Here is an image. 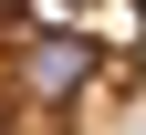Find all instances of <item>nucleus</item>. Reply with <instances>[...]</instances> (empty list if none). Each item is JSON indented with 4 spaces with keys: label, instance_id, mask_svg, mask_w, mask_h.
Here are the masks:
<instances>
[{
    "label": "nucleus",
    "instance_id": "nucleus-1",
    "mask_svg": "<svg viewBox=\"0 0 146 135\" xmlns=\"http://www.w3.org/2000/svg\"><path fill=\"white\" fill-rule=\"evenodd\" d=\"M94 83V42H73V31H42V42H21L11 52V94H21V104H73V94Z\"/></svg>",
    "mask_w": 146,
    "mask_h": 135
}]
</instances>
